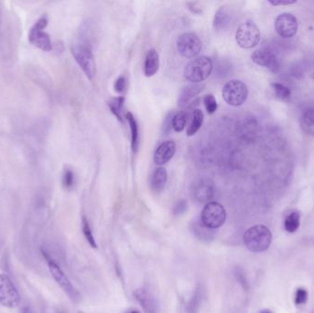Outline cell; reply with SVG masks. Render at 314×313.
<instances>
[{
	"label": "cell",
	"instance_id": "1",
	"mask_svg": "<svg viewBox=\"0 0 314 313\" xmlns=\"http://www.w3.org/2000/svg\"><path fill=\"white\" fill-rule=\"evenodd\" d=\"M243 242L253 253L265 252L272 242V232L264 225H255L245 231Z\"/></svg>",
	"mask_w": 314,
	"mask_h": 313
},
{
	"label": "cell",
	"instance_id": "2",
	"mask_svg": "<svg viewBox=\"0 0 314 313\" xmlns=\"http://www.w3.org/2000/svg\"><path fill=\"white\" fill-rule=\"evenodd\" d=\"M212 70V60L205 55L198 56L186 65L184 77L191 84H200L211 75Z\"/></svg>",
	"mask_w": 314,
	"mask_h": 313
},
{
	"label": "cell",
	"instance_id": "3",
	"mask_svg": "<svg viewBox=\"0 0 314 313\" xmlns=\"http://www.w3.org/2000/svg\"><path fill=\"white\" fill-rule=\"evenodd\" d=\"M42 256L47 263L48 267L51 275L53 276L55 282L59 285L60 288L64 290L66 295L71 299L73 302H77L81 300V295L78 290L73 286L71 281L66 277L59 265L52 258L51 254H48L45 250H42Z\"/></svg>",
	"mask_w": 314,
	"mask_h": 313
},
{
	"label": "cell",
	"instance_id": "4",
	"mask_svg": "<svg viewBox=\"0 0 314 313\" xmlns=\"http://www.w3.org/2000/svg\"><path fill=\"white\" fill-rule=\"evenodd\" d=\"M70 51L86 77L89 80H93L97 74V66L94 54L89 45L85 43L73 44L70 47Z\"/></svg>",
	"mask_w": 314,
	"mask_h": 313
},
{
	"label": "cell",
	"instance_id": "5",
	"mask_svg": "<svg viewBox=\"0 0 314 313\" xmlns=\"http://www.w3.org/2000/svg\"><path fill=\"white\" fill-rule=\"evenodd\" d=\"M226 217L224 207L217 201H210L202 209L201 221L209 229L215 230L225 223Z\"/></svg>",
	"mask_w": 314,
	"mask_h": 313
},
{
	"label": "cell",
	"instance_id": "6",
	"mask_svg": "<svg viewBox=\"0 0 314 313\" xmlns=\"http://www.w3.org/2000/svg\"><path fill=\"white\" fill-rule=\"evenodd\" d=\"M260 30L252 20H246L241 24L235 32L236 42L243 49L255 47L260 42Z\"/></svg>",
	"mask_w": 314,
	"mask_h": 313
},
{
	"label": "cell",
	"instance_id": "7",
	"mask_svg": "<svg viewBox=\"0 0 314 313\" xmlns=\"http://www.w3.org/2000/svg\"><path fill=\"white\" fill-rule=\"evenodd\" d=\"M248 89L243 81L232 79L227 82L222 89V98L228 105L242 106L247 100Z\"/></svg>",
	"mask_w": 314,
	"mask_h": 313
},
{
	"label": "cell",
	"instance_id": "8",
	"mask_svg": "<svg viewBox=\"0 0 314 313\" xmlns=\"http://www.w3.org/2000/svg\"><path fill=\"white\" fill-rule=\"evenodd\" d=\"M47 16L42 15L31 27L29 32V41L30 43L44 52H50L53 49L51 38L49 34L44 31V29L47 27Z\"/></svg>",
	"mask_w": 314,
	"mask_h": 313
},
{
	"label": "cell",
	"instance_id": "9",
	"mask_svg": "<svg viewBox=\"0 0 314 313\" xmlns=\"http://www.w3.org/2000/svg\"><path fill=\"white\" fill-rule=\"evenodd\" d=\"M177 49L182 57L196 58L202 52V40L194 32H186L178 37Z\"/></svg>",
	"mask_w": 314,
	"mask_h": 313
},
{
	"label": "cell",
	"instance_id": "10",
	"mask_svg": "<svg viewBox=\"0 0 314 313\" xmlns=\"http://www.w3.org/2000/svg\"><path fill=\"white\" fill-rule=\"evenodd\" d=\"M20 302V297L17 288L12 283L11 279L5 274L0 275V304L4 307L15 308Z\"/></svg>",
	"mask_w": 314,
	"mask_h": 313
},
{
	"label": "cell",
	"instance_id": "11",
	"mask_svg": "<svg viewBox=\"0 0 314 313\" xmlns=\"http://www.w3.org/2000/svg\"><path fill=\"white\" fill-rule=\"evenodd\" d=\"M298 20L291 13H282L275 20V29L279 36L285 39H291L296 35Z\"/></svg>",
	"mask_w": 314,
	"mask_h": 313
},
{
	"label": "cell",
	"instance_id": "12",
	"mask_svg": "<svg viewBox=\"0 0 314 313\" xmlns=\"http://www.w3.org/2000/svg\"><path fill=\"white\" fill-rule=\"evenodd\" d=\"M192 195L200 203L207 204L215 196V185L209 178L198 179L192 186Z\"/></svg>",
	"mask_w": 314,
	"mask_h": 313
},
{
	"label": "cell",
	"instance_id": "13",
	"mask_svg": "<svg viewBox=\"0 0 314 313\" xmlns=\"http://www.w3.org/2000/svg\"><path fill=\"white\" fill-rule=\"evenodd\" d=\"M252 60L256 65L266 67L269 71L277 72L279 70V63L278 57L271 50L267 48L256 50L252 54Z\"/></svg>",
	"mask_w": 314,
	"mask_h": 313
},
{
	"label": "cell",
	"instance_id": "14",
	"mask_svg": "<svg viewBox=\"0 0 314 313\" xmlns=\"http://www.w3.org/2000/svg\"><path fill=\"white\" fill-rule=\"evenodd\" d=\"M134 298L141 305L143 313H159V305L155 297L145 288H140L134 291Z\"/></svg>",
	"mask_w": 314,
	"mask_h": 313
},
{
	"label": "cell",
	"instance_id": "15",
	"mask_svg": "<svg viewBox=\"0 0 314 313\" xmlns=\"http://www.w3.org/2000/svg\"><path fill=\"white\" fill-rule=\"evenodd\" d=\"M177 152V145L173 141L162 142L157 147L154 155V163L157 166H164L172 159Z\"/></svg>",
	"mask_w": 314,
	"mask_h": 313
},
{
	"label": "cell",
	"instance_id": "16",
	"mask_svg": "<svg viewBox=\"0 0 314 313\" xmlns=\"http://www.w3.org/2000/svg\"><path fill=\"white\" fill-rule=\"evenodd\" d=\"M204 89V86L201 84H190L184 87L178 98V106L185 107L194 100L198 95L201 94Z\"/></svg>",
	"mask_w": 314,
	"mask_h": 313
},
{
	"label": "cell",
	"instance_id": "17",
	"mask_svg": "<svg viewBox=\"0 0 314 313\" xmlns=\"http://www.w3.org/2000/svg\"><path fill=\"white\" fill-rule=\"evenodd\" d=\"M159 54L155 49H150L145 56L143 65V73L145 77H151L154 76L159 70Z\"/></svg>",
	"mask_w": 314,
	"mask_h": 313
},
{
	"label": "cell",
	"instance_id": "18",
	"mask_svg": "<svg viewBox=\"0 0 314 313\" xmlns=\"http://www.w3.org/2000/svg\"><path fill=\"white\" fill-rule=\"evenodd\" d=\"M167 182V172L164 167H158L154 170L151 178V188L155 193L162 192Z\"/></svg>",
	"mask_w": 314,
	"mask_h": 313
},
{
	"label": "cell",
	"instance_id": "19",
	"mask_svg": "<svg viewBox=\"0 0 314 313\" xmlns=\"http://www.w3.org/2000/svg\"><path fill=\"white\" fill-rule=\"evenodd\" d=\"M230 14L226 9L225 6L219 7L217 12L215 13L213 19V27L216 30H225L226 28L230 24Z\"/></svg>",
	"mask_w": 314,
	"mask_h": 313
},
{
	"label": "cell",
	"instance_id": "20",
	"mask_svg": "<svg viewBox=\"0 0 314 313\" xmlns=\"http://www.w3.org/2000/svg\"><path fill=\"white\" fill-rule=\"evenodd\" d=\"M126 118L130 126V134H131V149L133 153H136L139 146V127L137 123L136 118L130 112L126 114Z\"/></svg>",
	"mask_w": 314,
	"mask_h": 313
},
{
	"label": "cell",
	"instance_id": "21",
	"mask_svg": "<svg viewBox=\"0 0 314 313\" xmlns=\"http://www.w3.org/2000/svg\"><path fill=\"white\" fill-rule=\"evenodd\" d=\"M301 126L307 134L314 136V107H310L303 113Z\"/></svg>",
	"mask_w": 314,
	"mask_h": 313
},
{
	"label": "cell",
	"instance_id": "22",
	"mask_svg": "<svg viewBox=\"0 0 314 313\" xmlns=\"http://www.w3.org/2000/svg\"><path fill=\"white\" fill-rule=\"evenodd\" d=\"M203 120H204V115L202 112V109L197 108L194 110L193 115H192V119L190 122V126L187 130V135L193 136L199 131V130L202 128L203 124Z\"/></svg>",
	"mask_w": 314,
	"mask_h": 313
},
{
	"label": "cell",
	"instance_id": "23",
	"mask_svg": "<svg viewBox=\"0 0 314 313\" xmlns=\"http://www.w3.org/2000/svg\"><path fill=\"white\" fill-rule=\"evenodd\" d=\"M124 97L114 98L111 101H108V107H109L110 111L121 122H123L122 111H123V107H124Z\"/></svg>",
	"mask_w": 314,
	"mask_h": 313
},
{
	"label": "cell",
	"instance_id": "24",
	"mask_svg": "<svg viewBox=\"0 0 314 313\" xmlns=\"http://www.w3.org/2000/svg\"><path fill=\"white\" fill-rule=\"evenodd\" d=\"M194 233L196 236L198 237L200 240L202 241H210L213 240L214 232L213 230L209 229L206 226L202 224V221L194 223Z\"/></svg>",
	"mask_w": 314,
	"mask_h": 313
},
{
	"label": "cell",
	"instance_id": "25",
	"mask_svg": "<svg viewBox=\"0 0 314 313\" xmlns=\"http://www.w3.org/2000/svg\"><path fill=\"white\" fill-rule=\"evenodd\" d=\"M188 121V114L185 111L175 113L172 118V129L177 132H181L185 130Z\"/></svg>",
	"mask_w": 314,
	"mask_h": 313
},
{
	"label": "cell",
	"instance_id": "26",
	"mask_svg": "<svg viewBox=\"0 0 314 313\" xmlns=\"http://www.w3.org/2000/svg\"><path fill=\"white\" fill-rule=\"evenodd\" d=\"M301 224V216L298 212H292L285 219V230L290 233L295 232Z\"/></svg>",
	"mask_w": 314,
	"mask_h": 313
},
{
	"label": "cell",
	"instance_id": "27",
	"mask_svg": "<svg viewBox=\"0 0 314 313\" xmlns=\"http://www.w3.org/2000/svg\"><path fill=\"white\" fill-rule=\"evenodd\" d=\"M82 230H83L84 236L87 239V241L89 242L90 246L93 247V248H97L98 244H97V242H96L95 237L93 235L92 229H91L90 224H89V219L86 216H83V218H82Z\"/></svg>",
	"mask_w": 314,
	"mask_h": 313
},
{
	"label": "cell",
	"instance_id": "28",
	"mask_svg": "<svg viewBox=\"0 0 314 313\" xmlns=\"http://www.w3.org/2000/svg\"><path fill=\"white\" fill-rule=\"evenodd\" d=\"M271 86H272L275 95L279 98V100L285 101L291 97V90L289 88L283 86L282 84L273 83Z\"/></svg>",
	"mask_w": 314,
	"mask_h": 313
},
{
	"label": "cell",
	"instance_id": "29",
	"mask_svg": "<svg viewBox=\"0 0 314 313\" xmlns=\"http://www.w3.org/2000/svg\"><path fill=\"white\" fill-rule=\"evenodd\" d=\"M203 103H204V106L206 107L207 112L209 115L213 114L217 110V108H218V103H217V101H216L215 97L212 94L206 95L203 98Z\"/></svg>",
	"mask_w": 314,
	"mask_h": 313
},
{
	"label": "cell",
	"instance_id": "30",
	"mask_svg": "<svg viewBox=\"0 0 314 313\" xmlns=\"http://www.w3.org/2000/svg\"><path fill=\"white\" fill-rule=\"evenodd\" d=\"M62 184L64 188L66 189H70L75 185V174L71 169L66 168L64 171L63 177H62Z\"/></svg>",
	"mask_w": 314,
	"mask_h": 313
},
{
	"label": "cell",
	"instance_id": "31",
	"mask_svg": "<svg viewBox=\"0 0 314 313\" xmlns=\"http://www.w3.org/2000/svg\"><path fill=\"white\" fill-rule=\"evenodd\" d=\"M188 210V201L186 200L178 201L173 209V212L175 216H180Z\"/></svg>",
	"mask_w": 314,
	"mask_h": 313
},
{
	"label": "cell",
	"instance_id": "32",
	"mask_svg": "<svg viewBox=\"0 0 314 313\" xmlns=\"http://www.w3.org/2000/svg\"><path fill=\"white\" fill-rule=\"evenodd\" d=\"M308 300V292L304 289H299L295 295V303L297 305H303Z\"/></svg>",
	"mask_w": 314,
	"mask_h": 313
},
{
	"label": "cell",
	"instance_id": "33",
	"mask_svg": "<svg viewBox=\"0 0 314 313\" xmlns=\"http://www.w3.org/2000/svg\"><path fill=\"white\" fill-rule=\"evenodd\" d=\"M127 87V80L123 76L119 77L114 83V90L118 93V94H121L123 93L125 89Z\"/></svg>",
	"mask_w": 314,
	"mask_h": 313
},
{
	"label": "cell",
	"instance_id": "34",
	"mask_svg": "<svg viewBox=\"0 0 314 313\" xmlns=\"http://www.w3.org/2000/svg\"><path fill=\"white\" fill-rule=\"evenodd\" d=\"M188 6H189V8H190L192 13H195V14L202 13V7L200 6L199 3H196V2H189V3H188Z\"/></svg>",
	"mask_w": 314,
	"mask_h": 313
},
{
	"label": "cell",
	"instance_id": "35",
	"mask_svg": "<svg viewBox=\"0 0 314 313\" xmlns=\"http://www.w3.org/2000/svg\"><path fill=\"white\" fill-rule=\"evenodd\" d=\"M269 3L273 6H280V5H291L296 3V1H288V0H275L269 1Z\"/></svg>",
	"mask_w": 314,
	"mask_h": 313
},
{
	"label": "cell",
	"instance_id": "36",
	"mask_svg": "<svg viewBox=\"0 0 314 313\" xmlns=\"http://www.w3.org/2000/svg\"><path fill=\"white\" fill-rule=\"evenodd\" d=\"M22 313H32V311L30 310L29 307H25L23 308V310H22Z\"/></svg>",
	"mask_w": 314,
	"mask_h": 313
},
{
	"label": "cell",
	"instance_id": "37",
	"mask_svg": "<svg viewBox=\"0 0 314 313\" xmlns=\"http://www.w3.org/2000/svg\"><path fill=\"white\" fill-rule=\"evenodd\" d=\"M260 313H273L271 311H269V310H264V311H262L260 312Z\"/></svg>",
	"mask_w": 314,
	"mask_h": 313
},
{
	"label": "cell",
	"instance_id": "38",
	"mask_svg": "<svg viewBox=\"0 0 314 313\" xmlns=\"http://www.w3.org/2000/svg\"><path fill=\"white\" fill-rule=\"evenodd\" d=\"M139 313L138 311H131V312H130V313Z\"/></svg>",
	"mask_w": 314,
	"mask_h": 313
},
{
	"label": "cell",
	"instance_id": "39",
	"mask_svg": "<svg viewBox=\"0 0 314 313\" xmlns=\"http://www.w3.org/2000/svg\"><path fill=\"white\" fill-rule=\"evenodd\" d=\"M63 313V312H57V313Z\"/></svg>",
	"mask_w": 314,
	"mask_h": 313
},
{
	"label": "cell",
	"instance_id": "40",
	"mask_svg": "<svg viewBox=\"0 0 314 313\" xmlns=\"http://www.w3.org/2000/svg\"><path fill=\"white\" fill-rule=\"evenodd\" d=\"M83 313V312H78V313Z\"/></svg>",
	"mask_w": 314,
	"mask_h": 313
},
{
	"label": "cell",
	"instance_id": "41",
	"mask_svg": "<svg viewBox=\"0 0 314 313\" xmlns=\"http://www.w3.org/2000/svg\"></svg>",
	"mask_w": 314,
	"mask_h": 313
}]
</instances>
